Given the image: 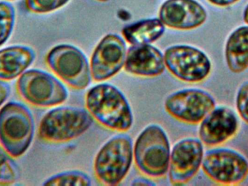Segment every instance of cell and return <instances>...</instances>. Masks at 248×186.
Masks as SVG:
<instances>
[{
	"label": "cell",
	"instance_id": "cell-25",
	"mask_svg": "<svg viewBox=\"0 0 248 186\" xmlns=\"http://www.w3.org/2000/svg\"><path fill=\"white\" fill-rule=\"evenodd\" d=\"M208 1L215 5L225 7V6L231 5V4L237 2L239 0H208Z\"/></svg>",
	"mask_w": 248,
	"mask_h": 186
},
{
	"label": "cell",
	"instance_id": "cell-4",
	"mask_svg": "<svg viewBox=\"0 0 248 186\" xmlns=\"http://www.w3.org/2000/svg\"><path fill=\"white\" fill-rule=\"evenodd\" d=\"M93 123L94 118L84 108L58 107L44 116L38 135L41 140L46 143H66L84 134Z\"/></svg>",
	"mask_w": 248,
	"mask_h": 186
},
{
	"label": "cell",
	"instance_id": "cell-27",
	"mask_svg": "<svg viewBox=\"0 0 248 186\" xmlns=\"http://www.w3.org/2000/svg\"><path fill=\"white\" fill-rule=\"evenodd\" d=\"M243 17H244L245 22L248 24V4L247 7H246V10H245Z\"/></svg>",
	"mask_w": 248,
	"mask_h": 186
},
{
	"label": "cell",
	"instance_id": "cell-16",
	"mask_svg": "<svg viewBox=\"0 0 248 186\" xmlns=\"http://www.w3.org/2000/svg\"><path fill=\"white\" fill-rule=\"evenodd\" d=\"M35 51L30 47L13 45L0 50V80L19 78L34 62Z\"/></svg>",
	"mask_w": 248,
	"mask_h": 186
},
{
	"label": "cell",
	"instance_id": "cell-11",
	"mask_svg": "<svg viewBox=\"0 0 248 186\" xmlns=\"http://www.w3.org/2000/svg\"><path fill=\"white\" fill-rule=\"evenodd\" d=\"M126 54V46L121 36L106 35L92 55L90 69L93 80L103 82L114 77L125 65Z\"/></svg>",
	"mask_w": 248,
	"mask_h": 186
},
{
	"label": "cell",
	"instance_id": "cell-20",
	"mask_svg": "<svg viewBox=\"0 0 248 186\" xmlns=\"http://www.w3.org/2000/svg\"><path fill=\"white\" fill-rule=\"evenodd\" d=\"M91 178L78 170L66 171L46 179L44 186H91Z\"/></svg>",
	"mask_w": 248,
	"mask_h": 186
},
{
	"label": "cell",
	"instance_id": "cell-17",
	"mask_svg": "<svg viewBox=\"0 0 248 186\" xmlns=\"http://www.w3.org/2000/svg\"><path fill=\"white\" fill-rule=\"evenodd\" d=\"M226 60L229 68L240 73L248 68V26L236 29L229 37L226 45Z\"/></svg>",
	"mask_w": 248,
	"mask_h": 186
},
{
	"label": "cell",
	"instance_id": "cell-5",
	"mask_svg": "<svg viewBox=\"0 0 248 186\" xmlns=\"http://www.w3.org/2000/svg\"><path fill=\"white\" fill-rule=\"evenodd\" d=\"M134 158L132 140L127 135H118L106 142L94 160L96 178L102 184L116 186L129 172Z\"/></svg>",
	"mask_w": 248,
	"mask_h": 186
},
{
	"label": "cell",
	"instance_id": "cell-24",
	"mask_svg": "<svg viewBox=\"0 0 248 186\" xmlns=\"http://www.w3.org/2000/svg\"><path fill=\"white\" fill-rule=\"evenodd\" d=\"M11 93L10 85L2 80H0V107L4 105Z\"/></svg>",
	"mask_w": 248,
	"mask_h": 186
},
{
	"label": "cell",
	"instance_id": "cell-21",
	"mask_svg": "<svg viewBox=\"0 0 248 186\" xmlns=\"http://www.w3.org/2000/svg\"><path fill=\"white\" fill-rule=\"evenodd\" d=\"M16 10L10 3L0 1V47L7 42L16 23Z\"/></svg>",
	"mask_w": 248,
	"mask_h": 186
},
{
	"label": "cell",
	"instance_id": "cell-2",
	"mask_svg": "<svg viewBox=\"0 0 248 186\" xmlns=\"http://www.w3.org/2000/svg\"><path fill=\"white\" fill-rule=\"evenodd\" d=\"M34 132L33 114L24 104L11 101L0 109V146L13 158L27 152Z\"/></svg>",
	"mask_w": 248,
	"mask_h": 186
},
{
	"label": "cell",
	"instance_id": "cell-6",
	"mask_svg": "<svg viewBox=\"0 0 248 186\" xmlns=\"http://www.w3.org/2000/svg\"><path fill=\"white\" fill-rule=\"evenodd\" d=\"M16 87L22 99L39 108L61 105L68 98L65 85L56 77L42 70L25 71L17 80Z\"/></svg>",
	"mask_w": 248,
	"mask_h": 186
},
{
	"label": "cell",
	"instance_id": "cell-18",
	"mask_svg": "<svg viewBox=\"0 0 248 186\" xmlns=\"http://www.w3.org/2000/svg\"><path fill=\"white\" fill-rule=\"evenodd\" d=\"M164 24L160 19H145L128 25L122 31L125 40L132 45H150L161 37Z\"/></svg>",
	"mask_w": 248,
	"mask_h": 186
},
{
	"label": "cell",
	"instance_id": "cell-19",
	"mask_svg": "<svg viewBox=\"0 0 248 186\" xmlns=\"http://www.w3.org/2000/svg\"><path fill=\"white\" fill-rule=\"evenodd\" d=\"M13 156L0 146V186H10L20 179V168Z\"/></svg>",
	"mask_w": 248,
	"mask_h": 186
},
{
	"label": "cell",
	"instance_id": "cell-13",
	"mask_svg": "<svg viewBox=\"0 0 248 186\" xmlns=\"http://www.w3.org/2000/svg\"><path fill=\"white\" fill-rule=\"evenodd\" d=\"M159 17L168 27L188 30L203 24L207 13L195 0H167L160 7Z\"/></svg>",
	"mask_w": 248,
	"mask_h": 186
},
{
	"label": "cell",
	"instance_id": "cell-28",
	"mask_svg": "<svg viewBox=\"0 0 248 186\" xmlns=\"http://www.w3.org/2000/svg\"><path fill=\"white\" fill-rule=\"evenodd\" d=\"M99 1H109V0H99Z\"/></svg>",
	"mask_w": 248,
	"mask_h": 186
},
{
	"label": "cell",
	"instance_id": "cell-23",
	"mask_svg": "<svg viewBox=\"0 0 248 186\" xmlns=\"http://www.w3.org/2000/svg\"><path fill=\"white\" fill-rule=\"evenodd\" d=\"M236 103L239 114L248 124V82L244 83L239 90Z\"/></svg>",
	"mask_w": 248,
	"mask_h": 186
},
{
	"label": "cell",
	"instance_id": "cell-12",
	"mask_svg": "<svg viewBox=\"0 0 248 186\" xmlns=\"http://www.w3.org/2000/svg\"><path fill=\"white\" fill-rule=\"evenodd\" d=\"M202 141L186 138L175 144L170 153L169 178L173 185L189 182L199 170L203 160Z\"/></svg>",
	"mask_w": 248,
	"mask_h": 186
},
{
	"label": "cell",
	"instance_id": "cell-8",
	"mask_svg": "<svg viewBox=\"0 0 248 186\" xmlns=\"http://www.w3.org/2000/svg\"><path fill=\"white\" fill-rule=\"evenodd\" d=\"M166 68L181 81L198 83L205 80L211 71V62L201 50L189 45H174L166 50Z\"/></svg>",
	"mask_w": 248,
	"mask_h": 186
},
{
	"label": "cell",
	"instance_id": "cell-1",
	"mask_svg": "<svg viewBox=\"0 0 248 186\" xmlns=\"http://www.w3.org/2000/svg\"><path fill=\"white\" fill-rule=\"evenodd\" d=\"M86 106L93 118L109 130L126 132L134 122L129 102L123 93L108 83L92 87L86 95Z\"/></svg>",
	"mask_w": 248,
	"mask_h": 186
},
{
	"label": "cell",
	"instance_id": "cell-7",
	"mask_svg": "<svg viewBox=\"0 0 248 186\" xmlns=\"http://www.w3.org/2000/svg\"><path fill=\"white\" fill-rule=\"evenodd\" d=\"M48 67L64 83L77 90L87 88L92 80L88 60L82 51L70 45L54 47L46 57Z\"/></svg>",
	"mask_w": 248,
	"mask_h": 186
},
{
	"label": "cell",
	"instance_id": "cell-15",
	"mask_svg": "<svg viewBox=\"0 0 248 186\" xmlns=\"http://www.w3.org/2000/svg\"><path fill=\"white\" fill-rule=\"evenodd\" d=\"M125 70L139 77H153L161 75L166 68L164 55L150 45H133L125 58Z\"/></svg>",
	"mask_w": 248,
	"mask_h": 186
},
{
	"label": "cell",
	"instance_id": "cell-14",
	"mask_svg": "<svg viewBox=\"0 0 248 186\" xmlns=\"http://www.w3.org/2000/svg\"><path fill=\"white\" fill-rule=\"evenodd\" d=\"M238 127V120L232 110L214 108L201 121L200 138L207 146H218L234 137Z\"/></svg>",
	"mask_w": 248,
	"mask_h": 186
},
{
	"label": "cell",
	"instance_id": "cell-3",
	"mask_svg": "<svg viewBox=\"0 0 248 186\" xmlns=\"http://www.w3.org/2000/svg\"><path fill=\"white\" fill-rule=\"evenodd\" d=\"M170 157V142L164 130L157 124L145 127L134 146L137 169L151 178H161L169 171Z\"/></svg>",
	"mask_w": 248,
	"mask_h": 186
},
{
	"label": "cell",
	"instance_id": "cell-9",
	"mask_svg": "<svg viewBox=\"0 0 248 186\" xmlns=\"http://www.w3.org/2000/svg\"><path fill=\"white\" fill-rule=\"evenodd\" d=\"M202 168L210 179L221 185H238L248 175L247 159L230 149H215L207 152Z\"/></svg>",
	"mask_w": 248,
	"mask_h": 186
},
{
	"label": "cell",
	"instance_id": "cell-10",
	"mask_svg": "<svg viewBox=\"0 0 248 186\" xmlns=\"http://www.w3.org/2000/svg\"><path fill=\"white\" fill-rule=\"evenodd\" d=\"M212 95L198 89H185L170 94L165 101L166 111L186 124H196L215 108Z\"/></svg>",
	"mask_w": 248,
	"mask_h": 186
},
{
	"label": "cell",
	"instance_id": "cell-26",
	"mask_svg": "<svg viewBox=\"0 0 248 186\" xmlns=\"http://www.w3.org/2000/svg\"><path fill=\"white\" fill-rule=\"evenodd\" d=\"M132 186H153L155 185L154 183L152 182L150 180L144 179V178H138V179L134 180L133 181Z\"/></svg>",
	"mask_w": 248,
	"mask_h": 186
},
{
	"label": "cell",
	"instance_id": "cell-22",
	"mask_svg": "<svg viewBox=\"0 0 248 186\" xmlns=\"http://www.w3.org/2000/svg\"><path fill=\"white\" fill-rule=\"evenodd\" d=\"M69 0H25L26 9L31 13H51L66 4Z\"/></svg>",
	"mask_w": 248,
	"mask_h": 186
},
{
	"label": "cell",
	"instance_id": "cell-29",
	"mask_svg": "<svg viewBox=\"0 0 248 186\" xmlns=\"http://www.w3.org/2000/svg\"><path fill=\"white\" fill-rule=\"evenodd\" d=\"M7 1H15V0H7Z\"/></svg>",
	"mask_w": 248,
	"mask_h": 186
}]
</instances>
